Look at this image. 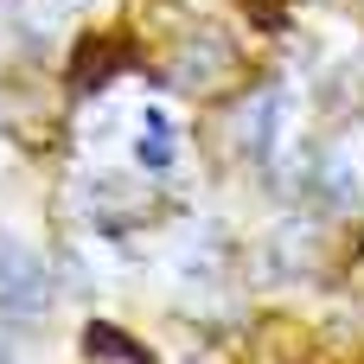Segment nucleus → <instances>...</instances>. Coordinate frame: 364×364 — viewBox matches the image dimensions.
I'll use <instances>...</instances> for the list:
<instances>
[{
  "instance_id": "nucleus-1",
  "label": "nucleus",
  "mask_w": 364,
  "mask_h": 364,
  "mask_svg": "<svg viewBox=\"0 0 364 364\" xmlns=\"http://www.w3.org/2000/svg\"><path fill=\"white\" fill-rule=\"evenodd\" d=\"M45 294H51V275H45V262H38L26 243L0 237V314H32Z\"/></svg>"
},
{
  "instance_id": "nucleus-2",
  "label": "nucleus",
  "mask_w": 364,
  "mask_h": 364,
  "mask_svg": "<svg viewBox=\"0 0 364 364\" xmlns=\"http://www.w3.org/2000/svg\"><path fill=\"white\" fill-rule=\"evenodd\" d=\"M275 128H282V90H262L243 115H237V154H250V160H269V141H275Z\"/></svg>"
},
{
  "instance_id": "nucleus-3",
  "label": "nucleus",
  "mask_w": 364,
  "mask_h": 364,
  "mask_svg": "<svg viewBox=\"0 0 364 364\" xmlns=\"http://www.w3.org/2000/svg\"><path fill=\"white\" fill-rule=\"evenodd\" d=\"M134 160H141L147 173H173V122H166L160 109H147V128H141V141H134Z\"/></svg>"
}]
</instances>
